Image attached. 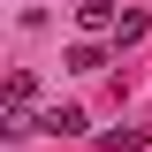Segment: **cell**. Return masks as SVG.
Returning a JSON list of instances; mask_svg holds the SVG:
<instances>
[{"label":"cell","instance_id":"obj_1","mask_svg":"<svg viewBox=\"0 0 152 152\" xmlns=\"http://www.w3.org/2000/svg\"><path fill=\"white\" fill-rule=\"evenodd\" d=\"M46 129H53V137H84L91 122H84V107H53V114H46Z\"/></svg>","mask_w":152,"mask_h":152},{"label":"cell","instance_id":"obj_2","mask_svg":"<svg viewBox=\"0 0 152 152\" xmlns=\"http://www.w3.org/2000/svg\"><path fill=\"white\" fill-rule=\"evenodd\" d=\"M76 23H84V31H107L114 8H107V0H84V8H76Z\"/></svg>","mask_w":152,"mask_h":152}]
</instances>
